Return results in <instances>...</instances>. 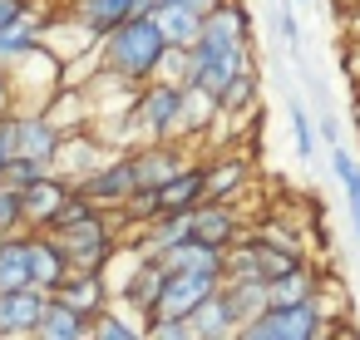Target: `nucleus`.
<instances>
[{
  "label": "nucleus",
  "mask_w": 360,
  "mask_h": 340,
  "mask_svg": "<svg viewBox=\"0 0 360 340\" xmlns=\"http://www.w3.org/2000/svg\"><path fill=\"white\" fill-rule=\"evenodd\" d=\"M296 0H281V6H276V35L286 40V50H296L301 45V25H296Z\"/></svg>",
  "instance_id": "31"
},
{
  "label": "nucleus",
  "mask_w": 360,
  "mask_h": 340,
  "mask_svg": "<svg viewBox=\"0 0 360 340\" xmlns=\"http://www.w3.org/2000/svg\"><path fill=\"white\" fill-rule=\"evenodd\" d=\"M70 271H75V266H70L60 237H55V232H30V281L55 296V286H60Z\"/></svg>",
  "instance_id": "15"
},
{
  "label": "nucleus",
  "mask_w": 360,
  "mask_h": 340,
  "mask_svg": "<svg viewBox=\"0 0 360 340\" xmlns=\"http://www.w3.org/2000/svg\"><path fill=\"white\" fill-rule=\"evenodd\" d=\"M168 55H173V45H168L158 15H134V20H124L119 30H109L94 45L99 70L114 74V79H129L134 89L148 84V79H158L163 65H168Z\"/></svg>",
  "instance_id": "1"
},
{
  "label": "nucleus",
  "mask_w": 360,
  "mask_h": 340,
  "mask_svg": "<svg viewBox=\"0 0 360 340\" xmlns=\"http://www.w3.org/2000/svg\"><path fill=\"white\" fill-rule=\"evenodd\" d=\"M45 173H50V168H45V163H35V158H11V163H6V178H0V183L15 188V192H25V188H35Z\"/></svg>",
  "instance_id": "28"
},
{
  "label": "nucleus",
  "mask_w": 360,
  "mask_h": 340,
  "mask_svg": "<svg viewBox=\"0 0 360 340\" xmlns=\"http://www.w3.org/2000/svg\"><path fill=\"white\" fill-rule=\"evenodd\" d=\"M153 6H188V11H198V15H212L222 0H153Z\"/></svg>",
  "instance_id": "34"
},
{
  "label": "nucleus",
  "mask_w": 360,
  "mask_h": 340,
  "mask_svg": "<svg viewBox=\"0 0 360 340\" xmlns=\"http://www.w3.org/2000/svg\"><path fill=\"white\" fill-rule=\"evenodd\" d=\"M217 291H222V276L168 271V281H163V296H158V310H153V320H158V315H168V320H193V315H198V306H202L207 296H217Z\"/></svg>",
  "instance_id": "9"
},
{
  "label": "nucleus",
  "mask_w": 360,
  "mask_h": 340,
  "mask_svg": "<svg viewBox=\"0 0 360 340\" xmlns=\"http://www.w3.org/2000/svg\"><path fill=\"white\" fill-rule=\"evenodd\" d=\"M94 340H148V320H124V315L104 310L94 320Z\"/></svg>",
  "instance_id": "25"
},
{
  "label": "nucleus",
  "mask_w": 360,
  "mask_h": 340,
  "mask_svg": "<svg viewBox=\"0 0 360 340\" xmlns=\"http://www.w3.org/2000/svg\"><path fill=\"white\" fill-rule=\"evenodd\" d=\"M15 114V84H11V70H0V124Z\"/></svg>",
  "instance_id": "32"
},
{
  "label": "nucleus",
  "mask_w": 360,
  "mask_h": 340,
  "mask_svg": "<svg viewBox=\"0 0 360 340\" xmlns=\"http://www.w3.org/2000/svg\"><path fill=\"white\" fill-rule=\"evenodd\" d=\"M55 301H65V306H75V310H84V315L99 320L109 310V301H114V286L104 281V271H70L55 286Z\"/></svg>",
  "instance_id": "14"
},
{
  "label": "nucleus",
  "mask_w": 360,
  "mask_h": 340,
  "mask_svg": "<svg viewBox=\"0 0 360 340\" xmlns=\"http://www.w3.org/2000/svg\"><path fill=\"white\" fill-rule=\"evenodd\" d=\"M153 15H158V25H163V35H168L173 50H193L202 40V15L188 11V6H158Z\"/></svg>",
  "instance_id": "21"
},
{
  "label": "nucleus",
  "mask_w": 360,
  "mask_h": 340,
  "mask_svg": "<svg viewBox=\"0 0 360 340\" xmlns=\"http://www.w3.org/2000/svg\"><path fill=\"white\" fill-rule=\"evenodd\" d=\"M55 237H60V247H65V256H70L75 271H104L114 261V251H119L114 222L104 212H89L84 222H75V227H65Z\"/></svg>",
  "instance_id": "6"
},
{
  "label": "nucleus",
  "mask_w": 360,
  "mask_h": 340,
  "mask_svg": "<svg viewBox=\"0 0 360 340\" xmlns=\"http://www.w3.org/2000/svg\"><path fill=\"white\" fill-rule=\"evenodd\" d=\"M35 25V0H0V35Z\"/></svg>",
  "instance_id": "29"
},
{
  "label": "nucleus",
  "mask_w": 360,
  "mask_h": 340,
  "mask_svg": "<svg viewBox=\"0 0 360 340\" xmlns=\"http://www.w3.org/2000/svg\"><path fill=\"white\" fill-rule=\"evenodd\" d=\"M330 310L326 301H306V306H271L257 320H247L237 330V340H326L330 335Z\"/></svg>",
  "instance_id": "3"
},
{
  "label": "nucleus",
  "mask_w": 360,
  "mask_h": 340,
  "mask_svg": "<svg viewBox=\"0 0 360 340\" xmlns=\"http://www.w3.org/2000/svg\"><path fill=\"white\" fill-rule=\"evenodd\" d=\"M345 70H350V79H355V89H360V40L350 45V55H345Z\"/></svg>",
  "instance_id": "35"
},
{
  "label": "nucleus",
  "mask_w": 360,
  "mask_h": 340,
  "mask_svg": "<svg viewBox=\"0 0 360 340\" xmlns=\"http://www.w3.org/2000/svg\"><path fill=\"white\" fill-rule=\"evenodd\" d=\"M193 325H198V335H202V340H237V330H242V315L232 310L227 291H217V296H207V301L198 306Z\"/></svg>",
  "instance_id": "19"
},
{
  "label": "nucleus",
  "mask_w": 360,
  "mask_h": 340,
  "mask_svg": "<svg viewBox=\"0 0 360 340\" xmlns=\"http://www.w3.org/2000/svg\"><path fill=\"white\" fill-rule=\"evenodd\" d=\"M330 173H335V183L345 188V202H350V222H355V237H360V163H355V153L350 148H330Z\"/></svg>",
  "instance_id": "23"
},
{
  "label": "nucleus",
  "mask_w": 360,
  "mask_h": 340,
  "mask_svg": "<svg viewBox=\"0 0 360 340\" xmlns=\"http://www.w3.org/2000/svg\"><path fill=\"white\" fill-rule=\"evenodd\" d=\"M158 202H163V217L202 207V202H207V163H193V168H183L173 183H163V188H158Z\"/></svg>",
  "instance_id": "17"
},
{
  "label": "nucleus",
  "mask_w": 360,
  "mask_h": 340,
  "mask_svg": "<svg viewBox=\"0 0 360 340\" xmlns=\"http://www.w3.org/2000/svg\"><path fill=\"white\" fill-rule=\"evenodd\" d=\"M70 197H75V183L65 173H45L35 188H25V232H55Z\"/></svg>",
  "instance_id": "11"
},
{
  "label": "nucleus",
  "mask_w": 360,
  "mask_h": 340,
  "mask_svg": "<svg viewBox=\"0 0 360 340\" xmlns=\"http://www.w3.org/2000/svg\"><path fill=\"white\" fill-rule=\"evenodd\" d=\"M148 340H202V335H198L193 320H168V315H158V320H148Z\"/></svg>",
  "instance_id": "30"
},
{
  "label": "nucleus",
  "mask_w": 360,
  "mask_h": 340,
  "mask_svg": "<svg viewBox=\"0 0 360 340\" xmlns=\"http://www.w3.org/2000/svg\"><path fill=\"white\" fill-rule=\"evenodd\" d=\"M296 6H306V0H296Z\"/></svg>",
  "instance_id": "38"
},
{
  "label": "nucleus",
  "mask_w": 360,
  "mask_h": 340,
  "mask_svg": "<svg viewBox=\"0 0 360 340\" xmlns=\"http://www.w3.org/2000/svg\"><path fill=\"white\" fill-rule=\"evenodd\" d=\"M35 286L30 281V232L0 237V291H20Z\"/></svg>",
  "instance_id": "20"
},
{
  "label": "nucleus",
  "mask_w": 360,
  "mask_h": 340,
  "mask_svg": "<svg viewBox=\"0 0 360 340\" xmlns=\"http://www.w3.org/2000/svg\"><path fill=\"white\" fill-rule=\"evenodd\" d=\"M35 340H94V315H84V310H75V306H65V301L50 296Z\"/></svg>",
  "instance_id": "18"
},
{
  "label": "nucleus",
  "mask_w": 360,
  "mask_h": 340,
  "mask_svg": "<svg viewBox=\"0 0 360 340\" xmlns=\"http://www.w3.org/2000/svg\"><path fill=\"white\" fill-rule=\"evenodd\" d=\"M75 188H79V192H84L99 212H119V207L139 192V168H134V153H119V158L109 153V158H104L94 173H84Z\"/></svg>",
  "instance_id": "7"
},
{
  "label": "nucleus",
  "mask_w": 360,
  "mask_h": 340,
  "mask_svg": "<svg viewBox=\"0 0 360 340\" xmlns=\"http://www.w3.org/2000/svg\"><path fill=\"white\" fill-rule=\"evenodd\" d=\"M257 89H262L257 70H242V74L227 84V94H222V114H247V109L257 104Z\"/></svg>",
  "instance_id": "24"
},
{
  "label": "nucleus",
  "mask_w": 360,
  "mask_h": 340,
  "mask_svg": "<svg viewBox=\"0 0 360 340\" xmlns=\"http://www.w3.org/2000/svg\"><path fill=\"white\" fill-rule=\"evenodd\" d=\"M134 168H139V188H163V183H173V178H178L183 168H193V163H188L183 143L158 138V143L134 148Z\"/></svg>",
  "instance_id": "13"
},
{
  "label": "nucleus",
  "mask_w": 360,
  "mask_h": 340,
  "mask_svg": "<svg viewBox=\"0 0 360 340\" xmlns=\"http://www.w3.org/2000/svg\"><path fill=\"white\" fill-rule=\"evenodd\" d=\"M207 55L217 60H242L252 65V15L242 0H222L212 15H202V40H198Z\"/></svg>",
  "instance_id": "5"
},
{
  "label": "nucleus",
  "mask_w": 360,
  "mask_h": 340,
  "mask_svg": "<svg viewBox=\"0 0 360 340\" xmlns=\"http://www.w3.org/2000/svg\"><path fill=\"white\" fill-rule=\"evenodd\" d=\"M242 188H247V163H242V158H217V163H207V197H212V202H237Z\"/></svg>",
  "instance_id": "22"
},
{
  "label": "nucleus",
  "mask_w": 360,
  "mask_h": 340,
  "mask_svg": "<svg viewBox=\"0 0 360 340\" xmlns=\"http://www.w3.org/2000/svg\"><path fill=\"white\" fill-rule=\"evenodd\" d=\"M15 232H25V192L0 183V237H15Z\"/></svg>",
  "instance_id": "27"
},
{
  "label": "nucleus",
  "mask_w": 360,
  "mask_h": 340,
  "mask_svg": "<svg viewBox=\"0 0 360 340\" xmlns=\"http://www.w3.org/2000/svg\"><path fill=\"white\" fill-rule=\"evenodd\" d=\"M6 163H11V138H6V124H0V178H6Z\"/></svg>",
  "instance_id": "36"
},
{
  "label": "nucleus",
  "mask_w": 360,
  "mask_h": 340,
  "mask_svg": "<svg viewBox=\"0 0 360 340\" xmlns=\"http://www.w3.org/2000/svg\"><path fill=\"white\" fill-rule=\"evenodd\" d=\"M183 109H188V84L178 79H148L134 89V104L124 114V143L143 138V143H158V138H178L183 129Z\"/></svg>",
  "instance_id": "2"
},
{
  "label": "nucleus",
  "mask_w": 360,
  "mask_h": 340,
  "mask_svg": "<svg viewBox=\"0 0 360 340\" xmlns=\"http://www.w3.org/2000/svg\"><path fill=\"white\" fill-rule=\"evenodd\" d=\"M286 114H291V133H296V153H301V158L311 163V158H316V143H321V129H316V119H311V114H306V109H301L296 99L286 104Z\"/></svg>",
  "instance_id": "26"
},
{
  "label": "nucleus",
  "mask_w": 360,
  "mask_h": 340,
  "mask_svg": "<svg viewBox=\"0 0 360 340\" xmlns=\"http://www.w3.org/2000/svg\"><path fill=\"white\" fill-rule=\"evenodd\" d=\"M316 129H321V138H326V148H335L340 143V124H335V114L321 104V119H316Z\"/></svg>",
  "instance_id": "33"
},
{
  "label": "nucleus",
  "mask_w": 360,
  "mask_h": 340,
  "mask_svg": "<svg viewBox=\"0 0 360 340\" xmlns=\"http://www.w3.org/2000/svg\"><path fill=\"white\" fill-rule=\"evenodd\" d=\"M158 266H163V271H193V276H222V271H227V251H217V247L188 237V242L168 247V251L158 256Z\"/></svg>",
  "instance_id": "16"
},
{
  "label": "nucleus",
  "mask_w": 360,
  "mask_h": 340,
  "mask_svg": "<svg viewBox=\"0 0 360 340\" xmlns=\"http://www.w3.org/2000/svg\"><path fill=\"white\" fill-rule=\"evenodd\" d=\"M355 133H360V119H355Z\"/></svg>",
  "instance_id": "37"
},
{
  "label": "nucleus",
  "mask_w": 360,
  "mask_h": 340,
  "mask_svg": "<svg viewBox=\"0 0 360 340\" xmlns=\"http://www.w3.org/2000/svg\"><path fill=\"white\" fill-rule=\"evenodd\" d=\"M6 138H11V158H35V163L55 168L70 133H65L45 109H15V114L6 119Z\"/></svg>",
  "instance_id": "4"
},
{
  "label": "nucleus",
  "mask_w": 360,
  "mask_h": 340,
  "mask_svg": "<svg viewBox=\"0 0 360 340\" xmlns=\"http://www.w3.org/2000/svg\"><path fill=\"white\" fill-rule=\"evenodd\" d=\"M153 11H158L153 0H70V6H65V20H70L75 30L104 40V35L119 30L124 20H134V15H153Z\"/></svg>",
  "instance_id": "8"
},
{
  "label": "nucleus",
  "mask_w": 360,
  "mask_h": 340,
  "mask_svg": "<svg viewBox=\"0 0 360 340\" xmlns=\"http://www.w3.org/2000/svg\"><path fill=\"white\" fill-rule=\"evenodd\" d=\"M45 306H50V291H40V286L0 291V340H35Z\"/></svg>",
  "instance_id": "10"
},
{
  "label": "nucleus",
  "mask_w": 360,
  "mask_h": 340,
  "mask_svg": "<svg viewBox=\"0 0 360 340\" xmlns=\"http://www.w3.org/2000/svg\"><path fill=\"white\" fill-rule=\"evenodd\" d=\"M193 237L207 242V247H217V251H232L247 237V227H242V217H237L232 202H212L207 197L202 207H193Z\"/></svg>",
  "instance_id": "12"
}]
</instances>
